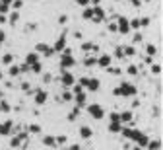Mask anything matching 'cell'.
<instances>
[{
	"mask_svg": "<svg viewBox=\"0 0 163 150\" xmlns=\"http://www.w3.org/2000/svg\"><path fill=\"white\" fill-rule=\"evenodd\" d=\"M74 64H76V61H74V57H72L70 49H64V55H62V58H60V66H62V70H66V68L74 66Z\"/></svg>",
	"mask_w": 163,
	"mask_h": 150,
	"instance_id": "6da1fadb",
	"label": "cell"
},
{
	"mask_svg": "<svg viewBox=\"0 0 163 150\" xmlns=\"http://www.w3.org/2000/svg\"><path fill=\"white\" fill-rule=\"evenodd\" d=\"M87 113L91 115L93 119H103L105 111H103V107H101V105H97V103H91V105H87Z\"/></svg>",
	"mask_w": 163,
	"mask_h": 150,
	"instance_id": "7a4b0ae2",
	"label": "cell"
},
{
	"mask_svg": "<svg viewBox=\"0 0 163 150\" xmlns=\"http://www.w3.org/2000/svg\"><path fill=\"white\" fill-rule=\"evenodd\" d=\"M119 92H120L122 98H130V96H136V88L128 82H122V86L119 88Z\"/></svg>",
	"mask_w": 163,
	"mask_h": 150,
	"instance_id": "3957f363",
	"label": "cell"
},
{
	"mask_svg": "<svg viewBox=\"0 0 163 150\" xmlns=\"http://www.w3.org/2000/svg\"><path fill=\"white\" fill-rule=\"evenodd\" d=\"M35 53H43L45 57H51L55 51H52V47L45 45V43H37V47H35Z\"/></svg>",
	"mask_w": 163,
	"mask_h": 150,
	"instance_id": "277c9868",
	"label": "cell"
},
{
	"mask_svg": "<svg viewBox=\"0 0 163 150\" xmlns=\"http://www.w3.org/2000/svg\"><path fill=\"white\" fill-rule=\"evenodd\" d=\"M117 31H120V33H128V31H130V25H128V20H126V18H119Z\"/></svg>",
	"mask_w": 163,
	"mask_h": 150,
	"instance_id": "5b68a950",
	"label": "cell"
},
{
	"mask_svg": "<svg viewBox=\"0 0 163 150\" xmlns=\"http://www.w3.org/2000/svg\"><path fill=\"white\" fill-rule=\"evenodd\" d=\"M120 133H122L126 138H132V141H138V137L142 135L140 131H134V129H120Z\"/></svg>",
	"mask_w": 163,
	"mask_h": 150,
	"instance_id": "8992f818",
	"label": "cell"
},
{
	"mask_svg": "<svg viewBox=\"0 0 163 150\" xmlns=\"http://www.w3.org/2000/svg\"><path fill=\"white\" fill-rule=\"evenodd\" d=\"M99 86H101V84H99L97 78H87V82H86V88L89 90V92H97Z\"/></svg>",
	"mask_w": 163,
	"mask_h": 150,
	"instance_id": "52a82bcc",
	"label": "cell"
},
{
	"mask_svg": "<svg viewBox=\"0 0 163 150\" xmlns=\"http://www.w3.org/2000/svg\"><path fill=\"white\" fill-rule=\"evenodd\" d=\"M64 43H66V33H62V35H60V39L56 41L55 45H52V51H55V53H56V51H64V49H66Z\"/></svg>",
	"mask_w": 163,
	"mask_h": 150,
	"instance_id": "ba28073f",
	"label": "cell"
},
{
	"mask_svg": "<svg viewBox=\"0 0 163 150\" xmlns=\"http://www.w3.org/2000/svg\"><path fill=\"white\" fill-rule=\"evenodd\" d=\"M74 82H76L74 76H72L70 72H66V70H64V74H62V84H64L66 88H70V86H74Z\"/></svg>",
	"mask_w": 163,
	"mask_h": 150,
	"instance_id": "9c48e42d",
	"label": "cell"
},
{
	"mask_svg": "<svg viewBox=\"0 0 163 150\" xmlns=\"http://www.w3.org/2000/svg\"><path fill=\"white\" fill-rule=\"evenodd\" d=\"M47 101V92H43V90H37L35 92V103L37 105H43Z\"/></svg>",
	"mask_w": 163,
	"mask_h": 150,
	"instance_id": "30bf717a",
	"label": "cell"
},
{
	"mask_svg": "<svg viewBox=\"0 0 163 150\" xmlns=\"http://www.w3.org/2000/svg\"><path fill=\"white\" fill-rule=\"evenodd\" d=\"M95 64H99V66H103V68H107V66H111V57L109 55H101L97 58V62Z\"/></svg>",
	"mask_w": 163,
	"mask_h": 150,
	"instance_id": "8fae6325",
	"label": "cell"
},
{
	"mask_svg": "<svg viewBox=\"0 0 163 150\" xmlns=\"http://www.w3.org/2000/svg\"><path fill=\"white\" fill-rule=\"evenodd\" d=\"M74 99H76V105H78V107H80V109H82V107L86 105V92L74 94Z\"/></svg>",
	"mask_w": 163,
	"mask_h": 150,
	"instance_id": "7c38bea8",
	"label": "cell"
},
{
	"mask_svg": "<svg viewBox=\"0 0 163 150\" xmlns=\"http://www.w3.org/2000/svg\"><path fill=\"white\" fill-rule=\"evenodd\" d=\"M14 123L12 121H6V123H0V135H8L10 131H12Z\"/></svg>",
	"mask_w": 163,
	"mask_h": 150,
	"instance_id": "4fadbf2b",
	"label": "cell"
},
{
	"mask_svg": "<svg viewBox=\"0 0 163 150\" xmlns=\"http://www.w3.org/2000/svg\"><path fill=\"white\" fill-rule=\"evenodd\" d=\"M91 135H93V131L89 127H80V137L82 138H91Z\"/></svg>",
	"mask_w": 163,
	"mask_h": 150,
	"instance_id": "5bb4252c",
	"label": "cell"
},
{
	"mask_svg": "<svg viewBox=\"0 0 163 150\" xmlns=\"http://www.w3.org/2000/svg\"><path fill=\"white\" fill-rule=\"evenodd\" d=\"M43 144L45 146H56V141H55V137L47 135V137H43Z\"/></svg>",
	"mask_w": 163,
	"mask_h": 150,
	"instance_id": "9a60e30c",
	"label": "cell"
},
{
	"mask_svg": "<svg viewBox=\"0 0 163 150\" xmlns=\"http://www.w3.org/2000/svg\"><path fill=\"white\" fill-rule=\"evenodd\" d=\"M29 70H31V72H35V74H39L41 70H43V64H41V62L37 61V62H33V64H29Z\"/></svg>",
	"mask_w": 163,
	"mask_h": 150,
	"instance_id": "2e32d148",
	"label": "cell"
},
{
	"mask_svg": "<svg viewBox=\"0 0 163 150\" xmlns=\"http://www.w3.org/2000/svg\"><path fill=\"white\" fill-rule=\"evenodd\" d=\"M120 115V121L122 123H130L132 121V113H130V111H122V113H119Z\"/></svg>",
	"mask_w": 163,
	"mask_h": 150,
	"instance_id": "e0dca14e",
	"label": "cell"
},
{
	"mask_svg": "<svg viewBox=\"0 0 163 150\" xmlns=\"http://www.w3.org/2000/svg\"><path fill=\"white\" fill-rule=\"evenodd\" d=\"M136 142H138V146H140V148H146V146H148V142H150V138H148V137H144V135H140Z\"/></svg>",
	"mask_w": 163,
	"mask_h": 150,
	"instance_id": "ac0fdd59",
	"label": "cell"
},
{
	"mask_svg": "<svg viewBox=\"0 0 163 150\" xmlns=\"http://www.w3.org/2000/svg\"><path fill=\"white\" fill-rule=\"evenodd\" d=\"M146 148H148V150H159V148H161V142H159V141H150Z\"/></svg>",
	"mask_w": 163,
	"mask_h": 150,
	"instance_id": "d6986e66",
	"label": "cell"
},
{
	"mask_svg": "<svg viewBox=\"0 0 163 150\" xmlns=\"http://www.w3.org/2000/svg\"><path fill=\"white\" fill-rule=\"evenodd\" d=\"M39 58H37V53H29L27 58H25V64H33V62H37Z\"/></svg>",
	"mask_w": 163,
	"mask_h": 150,
	"instance_id": "ffe728a7",
	"label": "cell"
},
{
	"mask_svg": "<svg viewBox=\"0 0 163 150\" xmlns=\"http://www.w3.org/2000/svg\"><path fill=\"white\" fill-rule=\"evenodd\" d=\"M27 131L31 133V135H39V133H41V125H35V123H33V125L27 127Z\"/></svg>",
	"mask_w": 163,
	"mask_h": 150,
	"instance_id": "44dd1931",
	"label": "cell"
},
{
	"mask_svg": "<svg viewBox=\"0 0 163 150\" xmlns=\"http://www.w3.org/2000/svg\"><path fill=\"white\" fill-rule=\"evenodd\" d=\"M78 115H80V107L76 105L74 109H72V113L68 115V119H70V121H76V119H78Z\"/></svg>",
	"mask_w": 163,
	"mask_h": 150,
	"instance_id": "7402d4cb",
	"label": "cell"
},
{
	"mask_svg": "<svg viewBox=\"0 0 163 150\" xmlns=\"http://www.w3.org/2000/svg\"><path fill=\"white\" fill-rule=\"evenodd\" d=\"M120 129H122V127H120V123H113L111 121V125H109V131H111V133H120Z\"/></svg>",
	"mask_w": 163,
	"mask_h": 150,
	"instance_id": "603a6c76",
	"label": "cell"
},
{
	"mask_svg": "<svg viewBox=\"0 0 163 150\" xmlns=\"http://www.w3.org/2000/svg\"><path fill=\"white\" fill-rule=\"evenodd\" d=\"M122 53H124V55H128V57H132V55H136V49H134L132 45H130V47H124Z\"/></svg>",
	"mask_w": 163,
	"mask_h": 150,
	"instance_id": "cb8c5ba5",
	"label": "cell"
},
{
	"mask_svg": "<svg viewBox=\"0 0 163 150\" xmlns=\"http://www.w3.org/2000/svg\"><path fill=\"white\" fill-rule=\"evenodd\" d=\"M10 109H12V107H10V103H8V101H0V111H4V113H8Z\"/></svg>",
	"mask_w": 163,
	"mask_h": 150,
	"instance_id": "d4e9b609",
	"label": "cell"
},
{
	"mask_svg": "<svg viewBox=\"0 0 163 150\" xmlns=\"http://www.w3.org/2000/svg\"><path fill=\"white\" fill-rule=\"evenodd\" d=\"M62 99H64V101H70V99H74V94H72L70 90H66V92L62 94Z\"/></svg>",
	"mask_w": 163,
	"mask_h": 150,
	"instance_id": "484cf974",
	"label": "cell"
},
{
	"mask_svg": "<svg viewBox=\"0 0 163 150\" xmlns=\"http://www.w3.org/2000/svg\"><path fill=\"white\" fill-rule=\"evenodd\" d=\"M8 72L12 74V76H18V74L22 72V70H19V66H16V64H12V66H10V70H8Z\"/></svg>",
	"mask_w": 163,
	"mask_h": 150,
	"instance_id": "4316f807",
	"label": "cell"
},
{
	"mask_svg": "<svg viewBox=\"0 0 163 150\" xmlns=\"http://www.w3.org/2000/svg\"><path fill=\"white\" fill-rule=\"evenodd\" d=\"M146 51H148V55H150V57L157 55V49H155V45H148V47H146Z\"/></svg>",
	"mask_w": 163,
	"mask_h": 150,
	"instance_id": "83f0119b",
	"label": "cell"
},
{
	"mask_svg": "<svg viewBox=\"0 0 163 150\" xmlns=\"http://www.w3.org/2000/svg\"><path fill=\"white\" fill-rule=\"evenodd\" d=\"M126 72H128V74H130V76H136V74H138V68H136V66H134V64H130V66H128V68H126Z\"/></svg>",
	"mask_w": 163,
	"mask_h": 150,
	"instance_id": "f1b7e54d",
	"label": "cell"
},
{
	"mask_svg": "<svg viewBox=\"0 0 163 150\" xmlns=\"http://www.w3.org/2000/svg\"><path fill=\"white\" fill-rule=\"evenodd\" d=\"M12 61H14V57L10 55V53H8V55H4V57H2V62H4V64H12Z\"/></svg>",
	"mask_w": 163,
	"mask_h": 150,
	"instance_id": "f546056e",
	"label": "cell"
},
{
	"mask_svg": "<svg viewBox=\"0 0 163 150\" xmlns=\"http://www.w3.org/2000/svg\"><path fill=\"white\" fill-rule=\"evenodd\" d=\"M10 6H14V10H19V8L23 6V2H22V0H12V4H10Z\"/></svg>",
	"mask_w": 163,
	"mask_h": 150,
	"instance_id": "4dcf8cb0",
	"label": "cell"
},
{
	"mask_svg": "<svg viewBox=\"0 0 163 150\" xmlns=\"http://www.w3.org/2000/svg\"><path fill=\"white\" fill-rule=\"evenodd\" d=\"M128 25H130V28H134V29H138L140 28V20H128Z\"/></svg>",
	"mask_w": 163,
	"mask_h": 150,
	"instance_id": "1f68e13d",
	"label": "cell"
},
{
	"mask_svg": "<svg viewBox=\"0 0 163 150\" xmlns=\"http://www.w3.org/2000/svg\"><path fill=\"white\" fill-rule=\"evenodd\" d=\"M55 141H56V146H58V144H64L68 138H66L64 135H60V137H55Z\"/></svg>",
	"mask_w": 163,
	"mask_h": 150,
	"instance_id": "d6a6232c",
	"label": "cell"
},
{
	"mask_svg": "<svg viewBox=\"0 0 163 150\" xmlns=\"http://www.w3.org/2000/svg\"><path fill=\"white\" fill-rule=\"evenodd\" d=\"M95 47L91 45V43H82V51H93Z\"/></svg>",
	"mask_w": 163,
	"mask_h": 150,
	"instance_id": "836d02e7",
	"label": "cell"
},
{
	"mask_svg": "<svg viewBox=\"0 0 163 150\" xmlns=\"http://www.w3.org/2000/svg\"><path fill=\"white\" fill-rule=\"evenodd\" d=\"M83 18H86V20H91V18H93V10H89V8L83 10Z\"/></svg>",
	"mask_w": 163,
	"mask_h": 150,
	"instance_id": "e575fe53",
	"label": "cell"
},
{
	"mask_svg": "<svg viewBox=\"0 0 163 150\" xmlns=\"http://www.w3.org/2000/svg\"><path fill=\"white\" fill-rule=\"evenodd\" d=\"M151 72H154V74H159V72H161V66H159V64H154V62H151Z\"/></svg>",
	"mask_w": 163,
	"mask_h": 150,
	"instance_id": "d590c367",
	"label": "cell"
},
{
	"mask_svg": "<svg viewBox=\"0 0 163 150\" xmlns=\"http://www.w3.org/2000/svg\"><path fill=\"white\" fill-rule=\"evenodd\" d=\"M18 20H19V14H18V12H14L12 16H10V24H16Z\"/></svg>",
	"mask_w": 163,
	"mask_h": 150,
	"instance_id": "8d00e7d4",
	"label": "cell"
},
{
	"mask_svg": "<svg viewBox=\"0 0 163 150\" xmlns=\"http://www.w3.org/2000/svg\"><path fill=\"white\" fill-rule=\"evenodd\" d=\"M111 121L113 123H120V115L119 113H111Z\"/></svg>",
	"mask_w": 163,
	"mask_h": 150,
	"instance_id": "74e56055",
	"label": "cell"
},
{
	"mask_svg": "<svg viewBox=\"0 0 163 150\" xmlns=\"http://www.w3.org/2000/svg\"><path fill=\"white\" fill-rule=\"evenodd\" d=\"M97 61H95V58H86V64H87V66H93V64H95Z\"/></svg>",
	"mask_w": 163,
	"mask_h": 150,
	"instance_id": "f35d334b",
	"label": "cell"
},
{
	"mask_svg": "<svg viewBox=\"0 0 163 150\" xmlns=\"http://www.w3.org/2000/svg\"><path fill=\"white\" fill-rule=\"evenodd\" d=\"M140 25H150V20L148 18H140Z\"/></svg>",
	"mask_w": 163,
	"mask_h": 150,
	"instance_id": "ab89813d",
	"label": "cell"
},
{
	"mask_svg": "<svg viewBox=\"0 0 163 150\" xmlns=\"http://www.w3.org/2000/svg\"><path fill=\"white\" fill-rule=\"evenodd\" d=\"M78 4H80V6H83V8H86L87 4H89V0H78Z\"/></svg>",
	"mask_w": 163,
	"mask_h": 150,
	"instance_id": "60d3db41",
	"label": "cell"
},
{
	"mask_svg": "<svg viewBox=\"0 0 163 150\" xmlns=\"http://www.w3.org/2000/svg\"><path fill=\"white\" fill-rule=\"evenodd\" d=\"M140 41H142V35L136 33V35H134V43H140Z\"/></svg>",
	"mask_w": 163,
	"mask_h": 150,
	"instance_id": "b9f144b4",
	"label": "cell"
},
{
	"mask_svg": "<svg viewBox=\"0 0 163 150\" xmlns=\"http://www.w3.org/2000/svg\"><path fill=\"white\" fill-rule=\"evenodd\" d=\"M109 31H117V24H109Z\"/></svg>",
	"mask_w": 163,
	"mask_h": 150,
	"instance_id": "7bdbcfd3",
	"label": "cell"
},
{
	"mask_svg": "<svg viewBox=\"0 0 163 150\" xmlns=\"http://www.w3.org/2000/svg\"><path fill=\"white\" fill-rule=\"evenodd\" d=\"M117 57H124V53H122V47H119V49H117Z\"/></svg>",
	"mask_w": 163,
	"mask_h": 150,
	"instance_id": "ee69618b",
	"label": "cell"
},
{
	"mask_svg": "<svg viewBox=\"0 0 163 150\" xmlns=\"http://www.w3.org/2000/svg\"><path fill=\"white\" fill-rule=\"evenodd\" d=\"M4 39H6V33H4V31H0V43H2Z\"/></svg>",
	"mask_w": 163,
	"mask_h": 150,
	"instance_id": "f6af8a7d",
	"label": "cell"
},
{
	"mask_svg": "<svg viewBox=\"0 0 163 150\" xmlns=\"http://www.w3.org/2000/svg\"><path fill=\"white\" fill-rule=\"evenodd\" d=\"M68 150H80V146H78V144H72V146L68 148Z\"/></svg>",
	"mask_w": 163,
	"mask_h": 150,
	"instance_id": "bcb514c9",
	"label": "cell"
},
{
	"mask_svg": "<svg viewBox=\"0 0 163 150\" xmlns=\"http://www.w3.org/2000/svg\"><path fill=\"white\" fill-rule=\"evenodd\" d=\"M4 21H6V16H4V14H0V24H4Z\"/></svg>",
	"mask_w": 163,
	"mask_h": 150,
	"instance_id": "7dc6e473",
	"label": "cell"
},
{
	"mask_svg": "<svg viewBox=\"0 0 163 150\" xmlns=\"http://www.w3.org/2000/svg\"><path fill=\"white\" fill-rule=\"evenodd\" d=\"M134 2V6H140V0H132Z\"/></svg>",
	"mask_w": 163,
	"mask_h": 150,
	"instance_id": "c3c4849f",
	"label": "cell"
},
{
	"mask_svg": "<svg viewBox=\"0 0 163 150\" xmlns=\"http://www.w3.org/2000/svg\"><path fill=\"white\" fill-rule=\"evenodd\" d=\"M91 2H95V4H99V2H101V0H91Z\"/></svg>",
	"mask_w": 163,
	"mask_h": 150,
	"instance_id": "681fc988",
	"label": "cell"
},
{
	"mask_svg": "<svg viewBox=\"0 0 163 150\" xmlns=\"http://www.w3.org/2000/svg\"><path fill=\"white\" fill-rule=\"evenodd\" d=\"M0 78H2V74H0Z\"/></svg>",
	"mask_w": 163,
	"mask_h": 150,
	"instance_id": "f907efd6",
	"label": "cell"
}]
</instances>
